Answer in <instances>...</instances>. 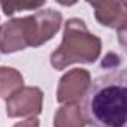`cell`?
<instances>
[{"instance_id": "6da1fadb", "label": "cell", "mask_w": 127, "mask_h": 127, "mask_svg": "<svg viewBox=\"0 0 127 127\" xmlns=\"http://www.w3.org/2000/svg\"><path fill=\"white\" fill-rule=\"evenodd\" d=\"M81 115L88 127H127L124 67H109L91 81L81 97Z\"/></svg>"}]
</instances>
